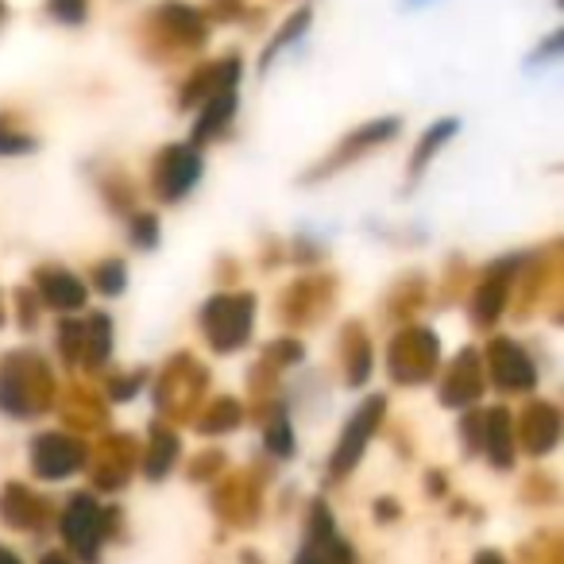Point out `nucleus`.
Wrapping results in <instances>:
<instances>
[{
	"label": "nucleus",
	"mask_w": 564,
	"mask_h": 564,
	"mask_svg": "<svg viewBox=\"0 0 564 564\" xmlns=\"http://www.w3.org/2000/svg\"><path fill=\"white\" fill-rule=\"evenodd\" d=\"M97 282H101V286H105L109 294H117V291H120V282H124V271H120V267L112 263V267H105V271H97Z\"/></svg>",
	"instance_id": "4468645a"
},
{
	"label": "nucleus",
	"mask_w": 564,
	"mask_h": 564,
	"mask_svg": "<svg viewBox=\"0 0 564 564\" xmlns=\"http://www.w3.org/2000/svg\"><path fill=\"white\" fill-rule=\"evenodd\" d=\"M453 132H456V120L453 117L437 120V124H433L430 132L422 135V143H417V151H414V171H422V166L430 163V159L437 155V151L445 148L448 140H453Z\"/></svg>",
	"instance_id": "6e6552de"
},
{
	"label": "nucleus",
	"mask_w": 564,
	"mask_h": 564,
	"mask_svg": "<svg viewBox=\"0 0 564 564\" xmlns=\"http://www.w3.org/2000/svg\"><path fill=\"white\" fill-rule=\"evenodd\" d=\"M32 148H35L32 135L12 128L9 120L0 117V155H24V151H32Z\"/></svg>",
	"instance_id": "ddd939ff"
},
{
	"label": "nucleus",
	"mask_w": 564,
	"mask_h": 564,
	"mask_svg": "<svg viewBox=\"0 0 564 564\" xmlns=\"http://www.w3.org/2000/svg\"><path fill=\"white\" fill-rule=\"evenodd\" d=\"M394 132H399V117L368 120V124H364V128H356V132L348 135V140L340 143L337 151H333V159H329V171H333V166H340V163H352V159H360L364 151L379 148V143L394 140Z\"/></svg>",
	"instance_id": "20e7f679"
},
{
	"label": "nucleus",
	"mask_w": 564,
	"mask_h": 564,
	"mask_svg": "<svg viewBox=\"0 0 564 564\" xmlns=\"http://www.w3.org/2000/svg\"><path fill=\"white\" fill-rule=\"evenodd\" d=\"M9 17H12V9H9V0H0V28L9 24Z\"/></svg>",
	"instance_id": "dca6fc26"
},
{
	"label": "nucleus",
	"mask_w": 564,
	"mask_h": 564,
	"mask_svg": "<svg viewBox=\"0 0 564 564\" xmlns=\"http://www.w3.org/2000/svg\"><path fill=\"white\" fill-rule=\"evenodd\" d=\"M43 9L63 28H82L89 20V0H43Z\"/></svg>",
	"instance_id": "9d476101"
},
{
	"label": "nucleus",
	"mask_w": 564,
	"mask_h": 564,
	"mask_svg": "<svg viewBox=\"0 0 564 564\" xmlns=\"http://www.w3.org/2000/svg\"><path fill=\"white\" fill-rule=\"evenodd\" d=\"M202 12L209 24H232V20L248 17V4H243V0H205Z\"/></svg>",
	"instance_id": "f8f14e48"
},
{
	"label": "nucleus",
	"mask_w": 564,
	"mask_h": 564,
	"mask_svg": "<svg viewBox=\"0 0 564 564\" xmlns=\"http://www.w3.org/2000/svg\"><path fill=\"white\" fill-rule=\"evenodd\" d=\"M82 299H86V291H82V282L70 279V274H55L51 279V291H47V302H55V306H82Z\"/></svg>",
	"instance_id": "9b49d317"
},
{
	"label": "nucleus",
	"mask_w": 564,
	"mask_h": 564,
	"mask_svg": "<svg viewBox=\"0 0 564 564\" xmlns=\"http://www.w3.org/2000/svg\"><path fill=\"white\" fill-rule=\"evenodd\" d=\"M556 51H561V32L549 35V40L541 43V51H538V55H533V58H538V63H549V58H553Z\"/></svg>",
	"instance_id": "2eb2a0df"
},
{
	"label": "nucleus",
	"mask_w": 564,
	"mask_h": 564,
	"mask_svg": "<svg viewBox=\"0 0 564 564\" xmlns=\"http://www.w3.org/2000/svg\"><path fill=\"white\" fill-rule=\"evenodd\" d=\"M63 533H66V541H70V545L78 549L82 556H94V541H97V507L86 499V495H78V499H74V507L66 510Z\"/></svg>",
	"instance_id": "423d86ee"
},
{
	"label": "nucleus",
	"mask_w": 564,
	"mask_h": 564,
	"mask_svg": "<svg viewBox=\"0 0 564 564\" xmlns=\"http://www.w3.org/2000/svg\"><path fill=\"white\" fill-rule=\"evenodd\" d=\"M310 24H314V9H310V4H302V9H294L291 17H286V24L279 28V32H274V40L267 43V51H263V58H259V66H271L274 58L282 55V51L286 47H294V43L302 40V35L310 32Z\"/></svg>",
	"instance_id": "0eeeda50"
},
{
	"label": "nucleus",
	"mask_w": 564,
	"mask_h": 564,
	"mask_svg": "<svg viewBox=\"0 0 564 564\" xmlns=\"http://www.w3.org/2000/svg\"><path fill=\"white\" fill-rule=\"evenodd\" d=\"M422 4H430V0H406V9H422Z\"/></svg>",
	"instance_id": "a211bd4d"
},
{
	"label": "nucleus",
	"mask_w": 564,
	"mask_h": 564,
	"mask_svg": "<svg viewBox=\"0 0 564 564\" xmlns=\"http://www.w3.org/2000/svg\"><path fill=\"white\" fill-rule=\"evenodd\" d=\"M495 352H499V356H495V360H499V376H502V383H507V387H525V383H530V364H525L522 360V352H518V348H495Z\"/></svg>",
	"instance_id": "1a4fd4ad"
},
{
	"label": "nucleus",
	"mask_w": 564,
	"mask_h": 564,
	"mask_svg": "<svg viewBox=\"0 0 564 564\" xmlns=\"http://www.w3.org/2000/svg\"><path fill=\"white\" fill-rule=\"evenodd\" d=\"M379 414H383V399H371L368 406L360 410V414L352 417V425L345 430V437H340V448H337V456H333V471H345V468H352L356 460H360V453H364V441L371 437V430H376V422H379Z\"/></svg>",
	"instance_id": "7ed1b4c3"
},
{
	"label": "nucleus",
	"mask_w": 564,
	"mask_h": 564,
	"mask_svg": "<svg viewBox=\"0 0 564 564\" xmlns=\"http://www.w3.org/2000/svg\"><path fill=\"white\" fill-rule=\"evenodd\" d=\"M47 564H63V561H58V556H47Z\"/></svg>",
	"instance_id": "aec40b11"
},
{
	"label": "nucleus",
	"mask_w": 564,
	"mask_h": 564,
	"mask_svg": "<svg viewBox=\"0 0 564 564\" xmlns=\"http://www.w3.org/2000/svg\"><path fill=\"white\" fill-rule=\"evenodd\" d=\"M197 174H202V155L194 151V143L189 148H166L163 159H159V194L166 202H178L197 182Z\"/></svg>",
	"instance_id": "f03ea898"
},
{
	"label": "nucleus",
	"mask_w": 564,
	"mask_h": 564,
	"mask_svg": "<svg viewBox=\"0 0 564 564\" xmlns=\"http://www.w3.org/2000/svg\"><path fill=\"white\" fill-rule=\"evenodd\" d=\"M0 564H17V556H9V553H0Z\"/></svg>",
	"instance_id": "6ab92c4d"
},
{
	"label": "nucleus",
	"mask_w": 564,
	"mask_h": 564,
	"mask_svg": "<svg viewBox=\"0 0 564 564\" xmlns=\"http://www.w3.org/2000/svg\"><path fill=\"white\" fill-rule=\"evenodd\" d=\"M143 35L159 43L166 55H182V51H197L209 40V20L202 9L186 4V0H163L143 17Z\"/></svg>",
	"instance_id": "f257e3e1"
},
{
	"label": "nucleus",
	"mask_w": 564,
	"mask_h": 564,
	"mask_svg": "<svg viewBox=\"0 0 564 564\" xmlns=\"http://www.w3.org/2000/svg\"><path fill=\"white\" fill-rule=\"evenodd\" d=\"M232 112H236V86H225L213 97H205L202 117H197V124H194V143H205V140H213V135L225 132V124L232 120Z\"/></svg>",
	"instance_id": "39448f33"
},
{
	"label": "nucleus",
	"mask_w": 564,
	"mask_h": 564,
	"mask_svg": "<svg viewBox=\"0 0 564 564\" xmlns=\"http://www.w3.org/2000/svg\"><path fill=\"white\" fill-rule=\"evenodd\" d=\"M299 564H325V561H322V556H302Z\"/></svg>",
	"instance_id": "f3484780"
}]
</instances>
